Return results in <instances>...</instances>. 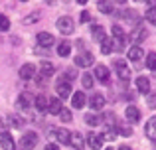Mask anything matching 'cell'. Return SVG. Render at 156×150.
I'll list each match as a JSON object with an SVG mask.
<instances>
[{"mask_svg": "<svg viewBox=\"0 0 156 150\" xmlns=\"http://www.w3.org/2000/svg\"><path fill=\"white\" fill-rule=\"evenodd\" d=\"M36 144H38V134H36V132H26V134L20 138L18 148L20 150H32Z\"/></svg>", "mask_w": 156, "mask_h": 150, "instance_id": "6da1fadb", "label": "cell"}, {"mask_svg": "<svg viewBox=\"0 0 156 150\" xmlns=\"http://www.w3.org/2000/svg\"><path fill=\"white\" fill-rule=\"evenodd\" d=\"M73 28H75V22H73L69 16H61V18L57 20V30H59L61 34H65V36L73 34Z\"/></svg>", "mask_w": 156, "mask_h": 150, "instance_id": "7a4b0ae2", "label": "cell"}, {"mask_svg": "<svg viewBox=\"0 0 156 150\" xmlns=\"http://www.w3.org/2000/svg\"><path fill=\"white\" fill-rule=\"evenodd\" d=\"M50 136H51V138H55L57 142H61V144H69L71 132H69L67 128H51V131H50Z\"/></svg>", "mask_w": 156, "mask_h": 150, "instance_id": "3957f363", "label": "cell"}, {"mask_svg": "<svg viewBox=\"0 0 156 150\" xmlns=\"http://www.w3.org/2000/svg\"><path fill=\"white\" fill-rule=\"evenodd\" d=\"M36 40H38V46L40 47H46V50L55 44V38H53L51 34H48V32H40V34L36 36Z\"/></svg>", "mask_w": 156, "mask_h": 150, "instance_id": "277c9868", "label": "cell"}, {"mask_svg": "<svg viewBox=\"0 0 156 150\" xmlns=\"http://www.w3.org/2000/svg\"><path fill=\"white\" fill-rule=\"evenodd\" d=\"M93 54L91 51H83V54H79L75 58V65L77 67H89V65H93Z\"/></svg>", "mask_w": 156, "mask_h": 150, "instance_id": "5b68a950", "label": "cell"}, {"mask_svg": "<svg viewBox=\"0 0 156 150\" xmlns=\"http://www.w3.org/2000/svg\"><path fill=\"white\" fill-rule=\"evenodd\" d=\"M115 69H117V75L121 77L122 81H129L130 79V69L126 67V63L122 61V59H117V61H115Z\"/></svg>", "mask_w": 156, "mask_h": 150, "instance_id": "8992f818", "label": "cell"}, {"mask_svg": "<svg viewBox=\"0 0 156 150\" xmlns=\"http://www.w3.org/2000/svg\"><path fill=\"white\" fill-rule=\"evenodd\" d=\"M18 75L22 77V79H34L36 77V65L34 63H24L22 67H20V71H18Z\"/></svg>", "mask_w": 156, "mask_h": 150, "instance_id": "52a82bcc", "label": "cell"}, {"mask_svg": "<svg viewBox=\"0 0 156 150\" xmlns=\"http://www.w3.org/2000/svg\"><path fill=\"white\" fill-rule=\"evenodd\" d=\"M0 146L2 150H16V142L10 132H0Z\"/></svg>", "mask_w": 156, "mask_h": 150, "instance_id": "ba28073f", "label": "cell"}, {"mask_svg": "<svg viewBox=\"0 0 156 150\" xmlns=\"http://www.w3.org/2000/svg\"><path fill=\"white\" fill-rule=\"evenodd\" d=\"M146 38H148V32H146L142 26H136L133 30V34H130V42L133 44H140V42H144Z\"/></svg>", "mask_w": 156, "mask_h": 150, "instance_id": "9c48e42d", "label": "cell"}, {"mask_svg": "<svg viewBox=\"0 0 156 150\" xmlns=\"http://www.w3.org/2000/svg\"><path fill=\"white\" fill-rule=\"evenodd\" d=\"M91 36H93V40H95V42H99V44H103L105 40H107L105 28L101 26V24H93V26H91Z\"/></svg>", "mask_w": 156, "mask_h": 150, "instance_id": "30bf717a", "label": "cell"}, {"mask_svg": "<svg viewBox=\"0 0 156 150\" xmlns=\"http://www.w3.org/2000/svg\"><path fill=\"white\" fill-rule=\"evenodd\" d=\"M55 91H57V95H59L61 99H67V97L71 95V85H69V81H57Z\"/></svg>", "mask_w": 156, "mask_h": 150, "instance_id": "8fae6325", "label": "cell"}, {"mask_svg": "<svg viewBox=\"0 0 156 150\" xmlns=\"http://www.w3.org/2000/svg\"><path fill=\"white\" fill-rule=\"evenodd\" d=\"M89 105H91L93 111H103V107H105V97L101 95V93H95V95H91V99H89Z\"/></svg>", "mask_w": 156, "mask_h": 150, "instance_id": "7c38bea8", "label": "cell"}, {"mask_svg": "<svg viewBox=\"0 0 156 150\" xmlns=\"http://www.w3.org/2000/svg\"><path fill=\"white\" fill-rule=\"evenodd\" d=\"M126 58H129L130 61H140V59L144 58V51H142L140 46H133V47H129V51H126Z\"/></svg>", "mask_w": 156, "mask_h": 150, "instance_id": "4fadbf2b", "label": "cell"}, {"mask_svg": "<svg viewBox=\"0 0 156 150\" xmlns=\"http://www.w3.org/2000/svg\"><path fill=\"white\" fill-rule=\"evenodd\" d=\"M87 144H89L93 150H101V146H103V138H101V134L89 132V134H87Z\"/></svg>", "mask_w": 156, "mask_h": 150, "instance_id": "5bb4252c", "label": "cell"}, {"mask_svg": "<svg viewBox=\"0 0 156 150\" xmlns=\"http://www.w3.org/2000/svg\"><path fill=\"white\" fill-rule=\"evenodd\" d=\"M69 144H71V148H73V150H83V146H85V138L79 134V132H71Z\"/></svg>", "mask_w": 156, "mask_h": 150, "instance_id": "9a60e30c", "label": "cell"}, {"mask_svg": "<svg viewBox=\"0 0 156 150\" xmlns=\"http://www.w3.org/2000/svg\"><path fill=\"white\" fill-rule=\"evenodd\" d=\"M144 132L152 142H156V117L148 119V123H146V127H144Z\"/></svg>", "mask_w": 156, "mask_h": 150, "instance_id": "2e32d148", "label": "cell"}, {"mask_svg": "<svg viewBox=\"0 0 156 150\" xmlns=\"http://www.w3.org/2000/svg\"><path fill=\"white\" fill-rule=\"evenodd\" d=\"M85 103H87V97H85V93L83 91H77L75 95L71 97V105L75 109H83L85 107Z\"/></svg>", "mask_w": 156, "mask_h": 150, "instance_id": "e0dca14e", "label": "cell"}, {"mask_svg": "<svg viewBox=\"0 0 156 150\" xmlns=\"http://www.w3.org/2000/svg\"><path fill=\"white\" fill-rule=\"evenodd\" d=\"M136 89L142 93V95H148V93H150V81L146 79L144 75L136 77Z\"/></svg>", "mask_w": 156, "mask_h": 150, "instance_id": "ac0fdd59", "label": "cell"}, {"mask_svg": "<svg viewBox=\"0 0 156 150\" xmlns=\"http://www.w3.org/2000/svg\"><path fill=\"white\" fill-rule=\"evenodd\" d=\"M95 77L97 81H101V83H109V69H107L105 65H97L95 67Z\"/></svg>", "mask_w": 156, "mask_h": 150, "instance_id": "d6986e66", "label": "cell"}, {"mask_svg": "<svg viewBox=\"0 0 156 150\" xmlns=\"http://www.w3.org/2000/svg\"><path fill=\"white\" fill-rule=\"evenodd\" d=\"M125 115H126V119H129V123H138L140 120V111H138L136 107H126V111H125Z\"/></svg>", "mask_w": 156, "mask_h": 150, "instance_id": "ffe728a7", "label": "cell"}, {"mask_svg": "<svg viewBox=\"0 0 156 150\" xmlns=\"http://www.w3.org/2000/svg\"><path fill=\"white\" fill-rule=\"evenodd\" d=\"M61 109H63V105H61L59 99H50V101H48V113H51V115H59Z\"/></svg>", "mask_w": 156, "mask_h": 150, "instance_id": "44dd1931", "label": "cell"}, {"mask_svg": "<svg viewBox=\"0 0 156 150\" xmlns=\"http://www.w3.org/2000/svg\"><path fill=\"white\" fill-rule=\"evenodd\" d=\"M83 120H85V124H89V127H97V124L103 123V119H101L99 115H93V113L85 115V117H83Z\"/></svg>", "mask_w": 156, "mask_h": 150, "instance_id": "7402d4cb", "label": "cell"}, {"mask_svg": "<svg viewBox=\"0 0 156 150\" xmlns=\"http://www.w3.org/2000/svg\"><path fill=\"white\" fill-rule=\"evenodd\" d=\"M40 71H42L40 75L48 79V77H51V75H53V65H51L50 61H42V63H40Z\"/></svg>", "mask_w": 156, "mask_h": 150, "instance_id": "603a6c76", "label": "cell"}, {"mask_svg": "<svg viewBox=\"0 0 156 150\" xmlns=\"http://www.w3.org/2000/svg\"><path fill=\"white\" fill-rule=\"evenodd\" d=\"M69 54H71V44L69 42H61L59 46H57V55H59V58H67Z\"/></svg>", "mask_w": 156, "mask_h": 150, "instance_id": "cb8c5ba5", "label": "cell"}, {"mask_svg": "<svg viewBox=\"0 0 156 150\" xmlns=\"http://www.w3.org/2000/svg\"><path fill=\"white\" fill-rule=\"evenodd\" d=\"M97 8H99V12H103V14H113V2L101 0V2H97Z\"/></svg>", "mask_w": 156, "mask_h": 150, "instance_id": "d4e9b609", "label": "cell"}, {"mask_svg": "<svg viewBox=\"0 0 156 150\" xmlns=\"http://www.w3.org/2000/svg\"><path fill=\"white\" fill-rule=\"evenodd\" d=\"M36 109H38V111H48V99H46V95H38V97H36Z\"/></svg>", "mask_w": 156, "mask_h": 150, "instance_id": "484cf974", "label": "cell"}, {"mask_svg": "<svg viewBox=\"0 0 156 150\" xmlns=\"http://www.w3.org/2000/svg\"><path fill=\"white\" fill-rule=\"evenodd\" d=\"M146 67L156 71V51H150V54L146 55Z\"/></svg>", "mask_w": 156, "mask_h": 150, "instance_id": "4316f807", "label": "cell"}, {"mask_svg": "<svg viewBox=\"0 0 156 150\" xmlns=\"http://www.w3.org/2000/svg\"><path fill=\"white\" fill-rule=\"evenodd\" d=\"M111 51H113V40H105V42L101 44V54H103V55H109Z\"/></svg>", "mask_w": 156, "mask_h": 150, "instance_id": "83f0119b", "label": "cell"}, {"mask_svg": "<svg viewBox=\"0 0 156 150\" xmlns=\"http://www.w3.org/2000/svg\"><path fill=\"white\" fill-rule=\"evenodd\" d=\"M81 83H83L85 89H91L93 87V75L91 73H83V77H81Z\"/></svg>", "mask_w": 156, "mask_h": 150, "instance_id": "f1b7e54d", "label": "cell"}, {"mask_svg": "<svg viewBox=\"0 0 156 150\" xmlns=\"http://www.w3.org/2000/svg\"><path fill=\"white\" fill-rule=\"evenodd\" d=\"M146 22L156 26V8H148V10H146Z\"/></svg>", "mask_w": 156, "mask_h": 150, "instance_id": "f546056e", "label": "cell"}, {"mask_svg": "<svg viewBox=\"0 0 156 150\" xmlns=\"http://www.w3.org/2000/svg\"><path fill=\"white\" fill-rule=\"evenodd\" d=\"M18 107H22V109H28V107H30V97H28L26 93H22V95H20V99H18Z\"/></svg>", "mask_w": 156, "mask_h": 150, "instance_id": "4dcf8cb0", "label": "cell"}, {"mask_svg": "<svg viewBox=\"0 0 156 150\" xmlns=\"http://www.w3.org/2000/svg\"><path fill=\"white\" fill-rule=\"evenodd\" d=\"M59 119L63 120V123H71V111L69 109H61V113H59Z\"/></svg>", "mask_w": 156, "mask_h": 150, "instance_id": "1f68e13d", "label": "cell"}, {"mask_svg": "<svg viewBox=\"0 0 156 150\" xmlns=\"http://www.w3.org/2000/svg\"><path fill=\"white\" fill-rule=\"evenodd\" d=\"M8 28H10V20L6 16H0V32H6Z\"/></svg>", "mask_w": 156, "mask_h": 150, "instance_id": "d6a6232c", "label": "cell"}, {"mask_svg": "<svg viewBox=\"0 0 156 150\" xmlns=\"http://www.w3.org/2000/svg\"><path fill=\"white\" fill-rule=\"evenodd\" d=\"M146 105H148L150 109L156 107V93H148V95H146Z\"/></svg>", "mask_w": 156, "mask_h": 150, "instance_id": "836d02e7", "label": "cell"}, {"mask_svg": "<svg viewBox=\"0 0 156 150\" xmlns=\"http://www.w3.org/2000/svg\"><path fill=\"white\" fill-rule=\"evenodd\" d=\"M113 36H115V38H126V36H125V30H122L119 24H117V26H113Z\"/></svg>", "mask_w": 156, "mask_h": 150, "instance_id": "e575fe53", "label": "cell"}, {"mask_svg": "<svg viewBox=\"0 0 156 150\" xmlns=\"http://www.w3.org/2000/svg\"><path fill=\"white\" fill-rule=\"evenodd\" d=\"M10 124H12L14 128H20L24 123H22V119H20V117H10Z\"/></svg>", "mask_w": 156, "mask_h": 150, "instance_id": "d590c367", "label": "cell"}, {"mask_svg": "<svg viewBox=\"0 0 156 150\" xmlns=\"http://www.w3.org/2000/svg\"><path fill=\"white\" fill-rule=\"evenodd\" d=\"M101 138L107 140V142H111V140H115V132H113V131H107V132H103V134H101Z\"/></svg>", "mask_w": 156, "mask_h": 150, "instance_id": "8d00e7d4", "label": "cell"}, {"mask_svg": "<svg viewBox=\"0 0 156 150\" xmlns=\"http://www.w3.org/2000/svg\"><path fill=\"white\" fill-rule=\"evenodd\" d=\"M36 20H40V14L36 12V14H32V16H26L24 18V24H32V22H36Z\"/></svg>", "mask_w": 156, "mask_h": 150, "instance_id": "74e56055", "label": "cell"}, {"mask_svg": "<svg viewBox=\"0 0 156 150\" xmlns=\"http://www.w3.org/2000/svg\"><path fill=\"white\" fill-rule=\"evenodd\" d=\"M119 132H121V134H125V136H130V134H133V131H130L129 127H121V128H119Z\"/></svg>", "mask_w": 156, "mask_h": 150, "instance_id": "f35d334b", "label": "cell"}, {"mask_svg": "<svg viewBox=\"0 0 156 150\" xmlns=\"http://www.w3.org/2000/svg\"><path fill=\"white\" fill-rule=\"evenodd\" d=\"M44 150H59V146L53 144V142H50V144H46V148H44Z\"/></svg>", "mask_w": 156, "mask_h": 150, "instance_id": "ab89813d", "label": "cell"}, {"mask_svg": "<svg viewBox=\"0 0 156 150\" xmlns=\"http://www.w3.org/2000/svg\"><path fill=\"white\" fill-rule=\"evenodd\" d=\"M89 20H91L89 12H83V14H81V22H89Z\"/></svg>", "mask_w": 156, "mask_h": 150, "instance_id": "60d3db41", "label": "cell"}, {"mask_svg": "<svg viewBox=\"0 0 156 150\" xmlns=\"http://www.w3.org/2000/svg\"><path fill=\"white\" fill-rule=\"evenodd\" d=\"M119 150H133V148H130V146H125V144H122V146L119 148Z\"/></svg>", "mask_w": 156, "mask_h": 150, "instance_id": "b9f144b4", "label": "cell"}, {"mask_svg": "<svg viewBox=\"0 0 156 150\" xmlns=\"http://www.w3.org/2000/svg\"><path fill=\"white\" fill-rule=\"evenodd\" d=\"M105 150H113V148H105Z\"/></svg>", "mask_w": 156, "mask_h": 150, "instance_id": "7bdbcfd3", "label": "cell"}, {"mask_svg": "<svg viewBox=\"0 0 156 150\" xmlns=\"http://www.w3.org/2000/svg\"><path fill=\"white\" fill-rule=\"evenodd\" d=\"M154 150H156V142H154Z\"/></svg>", "mask_w": 156, "mask_h": 150, "instance_id": "ee69618b", "label": "cell"}, {"mask_svg": "<svg viewBox=\"0 0 156 150\" xmlns=\"http://www.w3.org/2000/svg\"><path fill=\"white\" fill-rule=\"evenodd\" d=\"M154 77H156V71H154Z\"/></svg>", "mask_w": 156, "mask_h": 150, "instance_id": "f6af8a7d", "label": "cell"}]
</instances>
